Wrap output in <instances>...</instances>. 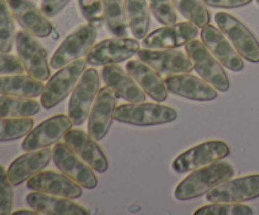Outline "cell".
<instances>
[{
  "label": "cell",
  "instance_id": "cell-1",
  "mask_svg": "<svg viewBox=\"0 0 259 215\" xmlns=\"http://www.w3.org/2000/svg\"><path fill=\"white\" fill-rule=\"evenodd\" d=\"M234 174L235 169L233 164L223 161L195 169L179 182L175 189V197L180 201L196 199L211 191L227 180L232 179Z\"/></svg>",
  "mask_w": 259,
  "mask_h": 215
},
{
  "label": "cell",
  "instance_id": "cell-2",
  "mask_svg": "<svg viewBox=\"0 0 259 215\" xmlns=\"http://www.w3.org/2000/svg\"><path fill=\"white\" fill-rule=\"evenodd\" d=\"M177 110L161 103H126L116 106L115 120L137 126L161 125L176 120Z\"/></svg>",
  "mask_w": 259,
  "mask_h": 215
},
{
  "label": "cell",
  "instance_id": "cell-3",
  "mask_svg": "<svg viewBox=\"0 0 259 215\" xmlns=\"http://www.w3.org/2000/svg\"><path fill=\"white\" fill-rule=\"evenodd\" d=\"M186 53L191 58L194 70L205 81L214 86L217 90L225 93L230 88V80L224 66L209 51L202 40L192 39L185 47Z\"/></svg>",
  "mask_w": 259,
  "mask_h": 215
},
{
  "label": "cell",
  "instance_id": "cell-4",
  "mask_svg": "<svg viewBox=\"0 0 259 215\" xmlns=\"http://www.w3.org/2000/svg\"><path fill=\"white\" fill-rule=\"evenodd\" d=\"M215 22L244 60L253 63L259 62V39L242 20L227 12H218Z\"/></svg>",
  "mask_w": 259,
  "mask_h": 215
},
{
  "label": "cell",
  "instance_id": "cell-5",
  "mask_svg": "<svg viewBox=\"0 0 259 215\" xmlns=\"http://www.w3.org/2000/svg\"><path fill=\"white\" fill-rule=\"evenodd\" d=\"M86 60L78 58L60 68L52 77L48 78L45 90L40 95V104L43 108L52 109L53 106L65 100L80 81L81 76L86 70Z\"/></svg>",
  "mask_w": 259,
  "mask_h": 215
},
{
  "label": "cell",
  "instance_id": "cell-6",
  "mask_svg": "<svg viewBox=\"0 0 259 215\" xmlns=\"http://www.w3.org/2000/svg\"><path fill=\"white\" fill-rule=\"evenodd\" d=\"M96 38H98V29L94 25L88 23L76 28L55 51L50 61L51 67L60 70L68 63L86 56L95 45Z\"/></svg>",
  "mask_w": 259,
  "mask_h": 215
},
{
  "label": "cell",
  "instance_id": "cell-7",
  "mask_svg": "<svg viewBox=\"0 0 259 215\" xmlns=\"http://www.w3.org/2000/svg\"><path fill=\"white\" fill-rule=\"evenodd\" d=\"M230 154V148L223 141H207L191 147L175 158L172 168L179 174L191 172L222 161Z\"/></svg>",
  "mask_w": 259,
  "mask_h": 215
},
{
  "label": "cell",
  "instance_id": "cell-8",
  "mask_svg": "<svg viewBox=\"0 0 259 215\" xmlns=\"http://www.w3.org/2000/svg\"><path fill=\"white\" fill-rule=\"evenodd\" d=\"M100 90V77L95 68H88L71 93L68 116L73 125H82L89 118L93 104Z\"/></svg>",
  "mask_w": 259,
  "mask_h": 215
},
{
  "label": "cell",
  "instance_id": "cell-9",
  "mask_svg": "<svg viewBox=\"0 0 259 215\" xmlns=\"http://www.w3.org/2000/svg\"><path fill=\"white\" fill-rule=\"evenodd\" d=\"M15 48L25 72L40 81H47L51 77L47 51L35 35L24 29L19 30L15 35Z\"/></svg>",
  "mask_w": 259,
  "mask_h": 215
},
{
  "label": "cell",
  "instance_id": "cell-10",
  "mask_svg": "<svg viewBox=\"0 0 259 215\" xmlns=\"http://www.w3.org/2000/svg\"><path fill=\"white\" fill-rule=\"evenodd\" d=\"M139 50L141 45L136 38H109L94 45L85 60L90 66L118 65L136 56Z\"/></svg>",
  "mask_w": 259,
  "mask_h": 215
},
{
  "label": "cell",
  "instance_id": "cell-11",
  "mask_svg": "<svg viewBox=\"0 0 259 215\" xmlns=\"http://www.w3.org/2000/svg\"><path fill=\"white\" fill-rule=\"evenodd\" d=\"M52 159L62 174L75 180L83 189L93 190L98 186L95 171L66 142L56 143L52 149Z\"/></svg>",
  "mask_w": 259,
  "mask_h": 215
},
{
  "label": "cell",
  "instance_id": "cell-12",
  "mask_svg": "<svg viewBox=\"0 0 259 215\" xmlns=\"http://www.w3.org/2000/svg\"><path fill=\"white\" fill-rule=\"evenodd\" d=\"M118 106V95L109 86L99 90L88 118V132L94 139L101 141L105 138L109 129L115 120V110Z\"/></svg>",
  "mask_w": 259,
  "mask_h": 215
},
{
  "label": "cell",
  "instance_id": "cell-13",
  "mask_svg": "<svg viewBox=\"0 0 259 215\" xmlns=\"http://www.w3.org/2000/svg\"><path fill=\"white\" fill-rule=\"evenodd\" d=\"M138 58L156 68L162 75L189 73L194 70L191 58L186 52L176 48H141Z\"/></svg>",
  "mask_w": 259,
  "mask_h": 215
},
{
  "label": "cell",
  "instance_id": "cell-14",
  "mask_svg": "<svg viewBox=\"0 0 259 215\" xmlns=\"http://www.w3.org/2000/svg\"><path fill=\"white\" fill-rule=\"evenodd\" d=\"M72 125L71 118L65 114L51 116L38 124L25 136L24 141L22 142V148L28 152L56 144L66 136L68 131L72 129Z\"/></svg>",
  "mask_w": 259,
  "mask_h": 215
},
{
  "label": "cell",
  "instance_id": "cell-15",
  "mask_svg": "<svg viewBox=\"0 0 259 215\" xmlns=\"http://www.w3.org/2000/svg\"><path fill=\"white\" fill-rule=\"evenodd\" d=\"M259 197V174L229 179L206 194L210 202H245Z\"/></svg>",
  "mask_w": 259,
  "mask_h": 215
},
{
  "label": "cell",
  "instance_id": "cell-16",
  "mask_svg": "<svg viewBox=\"0 0 259 215\" xmlns=\"http://www.w3.org/2000/svg\"><path fill=\"white\" fill-rule=\"evenodd\" d=\"M200 30L192 22L175 23L158 28L143 38L146 48H177L186 46L199 35Z\"/></svg>",
  "mask_w": 259,
  "mask_h": 215
},
{
  "label": "cell",
  "instance_id": "cell-17",
  "mask_svg": "<svg viewBox=\"0 0 259 215\" xmlns=\"http://www.w3.org/2000/svg\"><path fill=\"white\" fill-rule=\"evenodd\" d=\"M27 187L33 191H39L53 196L67 197V199L80 197L83 189L80 184H77L67 175L55 171H40L39 174L28 180Z\"/></svg>",
  "mask_w": 259,
  "mask_h": 215
},
{
  "label": "cell",
  "instance_id": "cell-18",
  "mask_svg": "<svg viewBox=\"0 0 259 215\" xmlns=\"http://www.w3.org/2000/svg\"><path fill=\"white\" fill-rule=\"evenodd\" d=\"M65 142L94 169L95 172H106L109 161L105 152L96 139L82 129H71L66 133Z\"/></svg>",
  "mask_w": 259,
  "mask_h": 215
},
{
  "label": "cell",
  "instance_id": "cell-19",
  "mask_svg": "<svg viewBox=\"0 0 259 215\" xmlns=\"http://www.w3.org/2000/svg\"><path fill=\"white\" fill-rule=\"evenodd\" d=\"M7 3L23 29L39 38L51 35L53 30L52 23L35 3L32 0H7Z\"/></svg>",
  "mask_w": 259,
  "mask_h": 215
},
{
  "label": "cell",
  "instance_id": "cell-20",
  "mask_svg": "<svg viewBox=\"0 0 259 215\" xmlns=\"http://www.w3.org/2000/svg\"><path fill=\"white\" fill-rule=\"evenodd\" d=\"M201 40L228 70L238 72L244 68V58L240 56V53L235 50L234 46L223 34L219 28L211 24L205 25L201 29Z\"/></svg>",
  "mask_w": 259,
  "mask_h": 215
},
{
  "label": "cell",
  "instance_id": "cell-21",
  "mask_svg": "<svg viewBox=\"0 0 259 215\" xmlns=\"http://www.w3.org/2000/svg\"><path fill=\"white\" fill-rule=\"evenodd\" d=\"M164 81L168 91L181 98L196 101H211L218 98V90L214 86L190 72L169 75Z\"/></svg>",
  "mask_w": 259,
  "mask_h": 215
},
{
  "label": "cell",
  "instance_id": "cell-22",
  "mask_svg": "<svg viewBox=\"0 0 259 215\" xmlns=\"http://www.w3.org/2000/svg\"><path fill=\"white\" fill-rule=\"evenodd\" d=\"M52 159V149L48 147L34 151H28L10 163L7 176L13 186L23 184L34 175L39 174Z\"/></svg>",
  "mask_w": 259,
  "mask_h": 215
},
{
  "label": "cell",
  "instance_id": "cell-23",
  "mask_svg": "<svg viewBox=\"0 0 259 215\" xmlns=\"http://www.w3.org/2000/svg\"><path fill=\"white\" fill-rule=\"evenodd\" d=\"M126 71L132 75V77L137 81L142 90L154 99L156 101L167 100L168 98V88L166 81L162 77V73L158 72L156 68L149 66L148 63L143 62L139 58L131 60L126 62Z\"/></svg>",
  "mask_w": 259,
  "mask_h": 215
},
{
  "label": "cell",
  "instance_id": "cell-24",
  "mask_svg": "<svg viewBox=\"0 0 259 215\" xmlns=\"http://www.w3.org/2000/svg\"><path fill=\"white\" fill-rule=\"evenodd\" d=\"M101 77L106 86L111 88L118 96L128 103H142L146 101L147 94L142 90L131 73L118 65L104 66Z\"/></svg>",
  "mask_w": 259,
  "mask_h": 215
},
{
  "label": "cell",
  "instance_id": "cell-25",
  "mask_svg": "<svg viewBox=\"0 0 259 215\" xmlns=\"http://www.w3.org/2000/svg\"><path fill=\"white\" fill-rule=\"evenodd\" d=\"M27 202L32 209L45 215H89L90 210L72 199L33 191L27 195Z\"/></svg>",
  "mask_w": 259,
  "mask_h": 215
},
{
  "label": "cell",
  "instance_id": "cell-26",
  "mask_svg": "<svg viewBox=\"0 0 259 215\" xmlns=\"http://www.w3.org/2000/svg\"><path fill=\"white\" fill-rule=\"evenodd\" d=\"M45 90L43 81L29 73L0 76V95H13L20 98H37Z\"/></svg>",
  "mask_w": 259,
  "mask_h": 215
},
{
  "label": "cell",
  "instance_id": "cell-27",
  "mask_svg": "<svg viewBox=\"0 0 259 215\" xmlns=\"http://www.w3.org/2000/svg\"><path fill=\"white\" fill-rule=\"evenodd\" d=\"M129 30L136 39H143L151 25L148 0H124Z\"/></svg>",
  "mask_w": 259,
  "mask_h": 215
},
{
  "label": "cell",
  "instance_id": "cell-28",
  "mask_svg": "<svg viewBox=\"0 0 259 215\" xmlns=\"http://www.w3.org/2000/svg\"><path fill=\"white\" fill-rule=\"evenodd\" d=\"M40 105L33 98L0 95V118H25L39 113Z\"/></svg>",
  "mask_w": 259,
  "mask_h": 215
},
{
  "label": "cell",
  "instance_id": "cell-29",
  "mask_svg": "<svg viewBox=\"0 0 259 215\" xmlns=\"http://www.w3.org/2000/svg\"><path fill=\"white\" fill-rule=\"evenodd\" d=\"M104 18L108 30L115 37H128L129 24L124 0H103Z\"/></svg>",
  "mask_w": 259,
  "mask_h": 215
},
{
  "label": "cell",
  "instance_id": "cell-30",
  "mask_svg": "<svg viewBox=\"0 0 259 215\" xmlns=\"http://www.w3.org/2000/svg\"><path fill=\"white\" fill-rule=\"evenodd\" d=\"M174 4L181 15L199 28L210 24L211 15L202 0H174Z\"/></svg>",
  "mask_w": 259,
  "mask_h": 215
},
{
  "label": "cell",
  "instance_id": "cell-31",
  "mask_svg": "<svg viewBox=\"0 0 259 215\" xmlns=\"http://www.w3.org/2000/svg\"><path fill=\"white\" fill-rule=\"evenodd\" d=\"M34 125L30 116L25 118H0V142L15 141L25 137Z\"/></svg>",
  "mask_w": 259,
  "mask_h": 215
},
{
  "label": "cell",
  "instance_id": "cell-32",
  "mask_svg": "<svg viewBox=\"0 0 259 215\" xmlns=\"http://www.w3.org/2000/svg\"><path fill=\"white\" fill-rule=\"evenodd\" d=\"M14 15L7 0H0V52L9 53L15 42Z\"/></svg>",
  "mask_w": 259,
  "mask_h": 215
},
{
  "label": "cell",
  "instance_id": "cell-33",
  "mask_svg": "<svg viewBox=\"0 0 259 215\" xmlns=\"http://www.w3.org/2000/svg\"><path fill=\"white\" fill-rule=\"evenodd\" d=\"M254 210L243 202H211L199 207L195 215H252Z\"/></svg>",
  "mask_w": 259,
  "mask_h": 215
},
{
  "label": "cell",
  "instance_id": "cell-34",
  "mask_svg": "<svg viewBox=\"0 0 259 215\" xmlns=\"http://www.w3.org/2000/svg\"><path fill=\"white\" fill-rule=\"evenodd\" d=\"M78 7L89 24L94 25L96 29L103 28L105 23L103 0H78Z\"/></svg>",
  "mask_w": 259,
  "mask_h": 215
},
{
  "label": "cell",
  "instance_id": "cell-35",
  "mask_svg": "<svg viewBox=\"0 0 259 215\" xmlns=\"http://www.w3.org/2000/svg\"><path fill=\"white\" fill-rule=\"evenodd\" d=\"M152 14L163 25L175 24L177 20L174 0H148Z\"/></svg>",
  "mask_w": 259,
  "mask_h": 215
},
{
  "label": "cell",
  "instance_id": "cell-36",
  "mask_svg": "<svg viewBox=\"0 0 259 215\" xmlns=\"http://www.w3.org/2000/svg\"><path fill=\"white\" fill-rule=\"evenodd\" d=\"M14 191L13 185L7 176V171L0 164V215L12 214Z\"/></svg>",
  "mask_w": 259,
  "mask_h": 215
},
{
  "label": "cell",
  "instance_id": "cell-37",
  "mask_svg": "<svg viewBox=\"0 0 259 215\" xmlns=\"http://www.w3.org/2000/svg\"><path fill=\"white\" fill-rule=\"evenodd\" d=\"M25 68L19 57L12 53L0 52V76L24 73Z\"/></svg>",
  "mask_w": 259,
  "mask_h": 215
},
{
  "label": "cell",
  "instance_id": "cell-38",
  "mask_svg": "<svg viewBox=\"0 0 259 215\" xmlns=\"http://www.w3.org/2000/svg\"><path fill=\"white\" fill-rule=\"evenodd\" d=\"M71 0H42L40 9L45 13L46 17L55 18L67 7Z\"/></svg>",
  "mask_w": 259,
  "mask_h": 215
},
{
  "label": "cell",
  "instance_id": "cell-39",
  "mask_svg": "<svg viewBox=\"0 0 259 215\" xmlns=\"http://www.w3.org/2000/svg\"><path fill=\"white\" fill-rule=\"evenodd\" d=\"M207 7L220 8V9H232V8L244 7L253 0H202Z\"/></svg>",
  "mask_w": 259,
  "mask_h": 215
},
{
  "label": "cell",
  "instance_id": "cell-40",
  "mask_svg": "<svg viewBox=\"0 0 259 215\" xmlns=\"http://www.w3.org/2000/svg\"><path fill=\"white\" fill-rule=\"evenodd\" d=\"M39 212L35 211L34 209L32 210H17V211H14V215H38Z\"/></svg>",
  "mask_w": 259,
  "mask_h": 215
},
{
  "label": "cell",
  "instance_id": "cell-41",
  "mask_svg": "<svg viewBox=\"0 0 259 215\" xmlns=\"http://www.w3.org/2000/svg\"><path fill=\"white\" fill-rule=\"evenodd\" d=\"M257 3H258V4H259V0H257Z\"/></svg>",
  "mask_w": 259,
  "mask_h": 215
}]
</instances>
